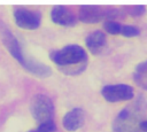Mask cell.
<instances>
[{
  "label": "cell",
  "mask_w": 147,
  "mask_h": 132,
  "mask_svg": "<svg viewBox=\"0 0 147 132\" xmlns=\"http://www.w3.org/2000/svg\"><path fill=\"white\" fill-rule=\"evenodd\" d=\"M55 130H56V126H55L54 122L49 121V122H45V123L39 124V126L34 131L36 132H55Z\"/></svg>",
  "instance_id": "5bb4252c"
},
{
  "label": "cell",
  "mask_w": 147,
  "mask_h": 132,
  "mask_svg": "<svg viewBox=\"0 0 147 132\" xmlns=\"http://www.w3.org/2000/svg\"><path fill=\"white\" fill-rule=\"evenodd\" d=\"M51 18L54 23L60 25L70 26L74 25L77 21L76 15L65 6H54L51 10Z\"/></svg>",
  "instance_id": "ba28073f"
},
{
  "label": "cell",
  "mask_w": 147,
  "mask_h": 132,
  "mask_svg": "<svg viewBox=\"0 0 147 132\" xmlns=\"http://www.w3.org/2000/svg\"><path fill=\"white\" fill-rule=\"evenodd\" d=\"M14 20L15 23L26 30H34L40 25L41 15L39 11L30 10L26 8H16L14 10Z\"/></svg>",
  "instance_id": "8992f818"
},
{
  "label": "cell",
  "mask_w": 147,
  "mask_h": 132,
  "mask_svg": "<svg viewBox=\"0 0 147 132\" xmlns=\"http://www.w3.org/2000/svg\"><path fill=\"white\" fill-rule=\"evenodd\" d=\"M30 132H36V131H34V130H33V131H30Z\"/></svg>",
  "instance_id": "2e32d148"
},
{
  "label": "cell",
  "mask_w": 147,
  "mask_h": 132,
  "mask_svg": "<svg viewBox=\"0 0 147 132\" xmlns=\"http://www.w3.org/2000/svg\"><path fill=\"white\" fill-rule=\"evenodd\" d=\"M107 8L94 5H83L79 7L78 20L84 23H96L102 18H106Z\"/></svg>",
  "instance_id": "52a82bcc"
},
{
  "label": "cell",
  "mask_w": 147,
  "mask_h": 132,
  "mask_svg": "<svg viewBox=\"0 0 147 132\" xmlns=\"http://www.w3.org/2000/svg\"><path fill=\"white\" fill-rule=\"evenodd\" d=\"M123 10L126 11L127 14H130V15L140 16L146 11V8H145V6L137 5V6H125V7H123Z\"/></svg>",
  "instance_id": "7c38bea8"
},
{
  "label": "cell",
  "mask_w": 147,
  "mask_h": 132,
  "mask_svg": "<svg viewBox=\"0 0 147 132\" xmlns=\"http://www.w3.org/2000/svg\"><path fill=\"white\" fill-rule=\"evenodd\" d=\"M84 110L82 108H74L68 111L63 117V126L68 131H76L84 123Z\"/></svg>",
  "instance_id": "9c48e42d"
},
{
  "label": "cell",
  "mask_w": 147,
  "mask_h": 132,
  "mask_svg": "<svg viewBox=\"0 0 147 132\" xmlns=\"http://www.w3.org/2000/svg\"><path fill=\"white\" fill-rule=\"evenodd\" d=\"M49 57L65 73H79L87 63V54L79 45H67L59 51L51 53Z\"/></svg>",
  "instance_id": "6da1fadb"
},
{
  "label": "cell",
  "mask_w": 147,
  "mask_h": 132,
  "mask_svg": "<svg viewBox=\"0 0 147 132\" xmlns=\"http://www.w3.org/2000/svg\"><path fill=\"white\" fill-rule=\"evenodd\" d=\"M139 33H140L139 29L134 25H129V24L122 25L121 34H123L124 37H134V36H138Z\"/></svg>",
  "instance_id": "4fadbf2b"
},
{
  "label": "cell",
  "mask_w": 147,
  "mask_h": 132,
  "mask_svg": "<svg viewBox=\"0 0 147 132\" xmlns=\"http://www.w3.org/2000/svg\"><path fill=\"white\" fill-rule=\"evenodd\" d=\"M31 114L34 119L41 124L45 122L53 121L54 104L53 101L44 94H37L31 100Z\"/></svg>",
  "instance_id": "277c9868"
},
{
  "label": "cell",
  "mask_w": 147,
  "mask_h": 132,
  "mask_svg": "<svg viewBox=\"0 0 147 132\" xmlns=\"http://www.w3.org/2000/svg\"><path fill=\"white\" fill-rule=\"evenodd\" d=\"M2 40L6 45V47L8 48V51L10 52V54L22 64V67H24L31 73L37 75L39 77H47L51 75L49 67H47L46 64L28 56L22 51V47H21L18 40L16 39V37L6 26L2 29Z\"/></svg>",
  "instance_id": "7a4b0ae2"
},
{
  "label": "cell",
  "mask_w": 147,
  "mask_h": 132,
  "mask_svg": "<svg viewBox=\"0 0 147 132\" xmlns=\"http://www.w3.org/2000/svg\"><path fill=\"white\" fill-rule=\"evenodd\" d=\"M140 112L138 103L123 109L114 119L113 131L114 132H142L140 129Z\"/></svg>",
  "instance_id": "3957f363"
},
{
  "label": "cell",
  "mask_w": 147,
  "mask_h": 132,
  "mask_svg": "<svg viewBox=\"0 0 147 132\" xmlns=\"http://www.w3.org/2000/svg\"><path fill=\"white\" fill-rule=\"evenodd\" d=\"M85 44H86V46H87V48L91 53L98 54V53L101 52V49L106 45V36L102 31L95 30L86 37Z\"/></svg>",
  "instance_id": "30bf717a"
},
{
  "label": "cell",
  "mask_w": 147,
  "mask_h": 132,
  "mask_svg": "<svg viewBox=\"0 0 147 132\" xmlns=\"http://www.w3.org/2000/svg\"><path fill=\"white\" fill-rule=\"evenodd\" d=\"M102 96L109 102H118L124 100H130L134 95L133 87L126 84H114L106 85L101 90Z\"/></svg>",
  "instance_id": "5b68a950"
},
{
  "label": "cell",
  "mask_w": 147,
  "mask_h": 132,
  "mask_svg": "<svg viewBox=\"0 0 147 132\" xmlns=\"http://www.w3.org/2000/svg\"><path fill=\"white\" fill-rule=\"evenodd\" d=\"M140 129L142 130V132H147V119L141 121V123H140Z\"/></svg>",
  "instance_id": "9a60e30c"
},
{
  "label": "cell",
  "mask_w": 147,
  "mask_h": 132,
  "mask_svg": "<svg viewBox=\"0 0 147 132\" xmlns=\"http://www.w3.org/2000/svg\"><path fill=\"white\" fill-rule=\"evenodd\" d=\"M122 25H123V24L118 23V22L115 21V20H107V21L103 23V29H105L108 33H111V34H121Z\"/></svg>",
  "instance_id": "8fae6325"
}]
</instances>
